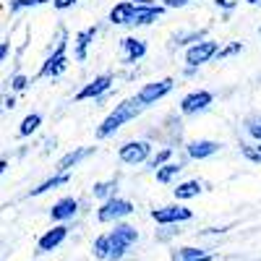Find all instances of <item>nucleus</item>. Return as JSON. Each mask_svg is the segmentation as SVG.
<instances>
[{
  "label": "nucleus",
  "instance_id": "obj_26",
  "mask_svg": "<svg viewBox=\"0 0 261 261\" xmlns=\"http://www.w3.org/2000/svg\"><path fill=\"white\" fill-rule=\"evenodd\" d=\"M39 125H42V115H39V113H29L24 120H21V125H18V136H21V139L32 136Z\"/></svg>",
  "mask_w": 261,
  "mask_h": 261
},
{
  "label": "nucleus",
  "instance_id": "obj_14",
  "mask_svg": "<svg viewBox=\"0 0 261 261\" xmlns=\"http://www.w3.org/2000/svg\"><path fill=\"white\" fill-rule=\"evenodd\" d=\"M165 11L167 8L162 3H154V0H149V3H144V6H136V13H134L130 27H149V24H154Z\"/></svg>",
  "mask_w": 261,
  "mask_h": 261
},
{
  "label": "nucleus",
  "instance_id": "obj_13",
  "mask_svg": "<svg viewBox=\"0 0 261 261\" xmlns=\"http://www.w3.org/2000/svg\"><path fill=\"white\" fill-rule=\"evenodd\" d=\"M220 141H212V139H193V141H188L186 144V157L188 160H209V157H214L217 151H220Z\"/></svg>",
  "mask_w": 261,
  "mask_h": 261
},
{
  "label": "nucleus",
  "instance_id": "obj_8",
  "mask_svg": "<svg viewBox=\"0 0 261 261\" xmlns=\"http://www.w3.org/2000/svg\"><path fill=\"white\" fill-rule=\"evenodd\" d=\"M217 53H220V42L204 39V42H199V45H193V47L186 50V65H188V68H199V65L214 60Z\"/></svg>",
  "mask_w": 261,
  "mask_h": 261
},
{
  "label": "nucleus",
  "instance_id": "obj_11",
  "mask_svg": "<svg viewBox=\"0 0 261 261\" xmlns=\"http://www.w3.org/2000/svg\"><path fill=\"white\" fill-rule=\"evenodd\" d=\"M79 206H81L79 199H73V196H63V199H58V201L50 206V220L58 222V225L71 222L73 217L79 214Z\"/></svg>",
  "mask_w": 261,
  "mask_h": 261
},
{
  "label": "nucleus",
  "instance_id": "obj_27",
  "mask_svg": "<svg viewBox=\"0 0 261 261\" xmlns=\"http://www.w3.org/2000/svg\"><path fill=\"white\" fill-rule=\"evenodd\" d=\"M209 251H204V248H199V246H183V248H178L175 251V261H193V258H201V256H206Z\"/></svg>",
  "mask_w": 261,
  "mask_h": 261
},
{
  "label": "nucleus",
  "instance_id": "obj_42",
  "mask_svg": "<svg viewBox=\"0 0 261 261\" xmlns=\"http://www.w3.org/2000/svg\"><path fill=\"white\" fill-rule=\"evenodd\" d=\"M246 3H251V6H258V3H261V0H246Z\"/></svg>",
  "mask_w": 261,
  "mask_h": 261
},
{
  "label": "nucleus",
  "instance_id": "obj_1",
  "mask_svg": "<svg viewBox=\"0 0 261 261\" xmlns=\"http://www.w3.org/2000/svg\"><path fill=\"white\" fill-rule=\"evenodd\" d=\"M144 113V105L136 99V97H128V99H123L120 105H115V110L107 115L99 125H97V139L102 141V139H110V136H115L118 130L125 125V123H130V120H136L139 115Z\"/></svg>",
  "mask_w": 261,
  "mask_h": 261
},
{
  "label": "nucleus",
  "instance_id": "obj_38",
  "mask_svg": "<svg viewBox=\"0 0 261 261\" xmlns=\"http://www.w3.org/2000/svg\"><path fill=\"white\" fill-rule=\"evenodd\" d=\"M196 71H199V68H188V65H186V68H183V76H186V79H193Z\"/></svg>",
  "mask_w": 261,
  "mask_h": 261
},
{
  "label": "nucleus",
  "instance_id": "obj_7",
  "mask_svg": "<svg viewBox=\"0 0 261 261\" xmlns=\"http://www.w3.org/2000/svg\"><path fill=\"white\" fill-rule=\"evenodd\" d=\"M172 89H175V79H157V81H149V84H144L141 89L136 92V99L144 105V107H149V105H157L160 99H165Z\"/></svg>",
  "mask_w": 261,
  "mask_h": 261
},
{
  "label": "nucleus",
  "instance_id": "obj_21",
  "mask_svg": "<svg viewBox=\"0 0 261 261\" xmlns=\"http://www.w3.org/2000/svg\"><path fill=\"white\" fill-rule=\"evenodd\" d=\"M71 180V175L68 172H55L53 178H47V180H42L39 186H34L32 191H29V196H42V193H47V191H53V188H60V186H65Z\"/></svg>",
  "mask_w": 261,
  "mask_h": 261
},
{
  "label": "nucleus",
  "instance_id": "obj_24",
  "mask_svg": "<svg viewBox=\"0 0 261 261\" xmlns=\"http://www.w3.org/2000/svg\"><path fill=\"white\" fill-rule=\"evenodd\" d=\"M172 154H175V146H162L157 154H151V160L146 162V167L157 172L160 167H165L167 162H172Z\"/></svg>",
  "mask_w": 261,
  "mask_h": 261
},
{
  "label": "nucleus",
  "instance_id": "obj_39",
  "mask_svg": "<svg viewBox=\"0 0 261 261\" xmlns=\"http://www.w3.org/2000/svg\"><path fill=\"white\" fill-rule=\"evenodd\" d=\"M6 170H8V162H6V160H0V178H3V172H6Z\"/></svg>",
  "mask_w": 261,
  "mask_h": 261
},
{
  "label": "nucleus",
  "instance_id": "obj_6",
  "mask_svg": "<svg viewBox=\"0 0 261 261\" xmlns=\"http://www.w3.org/2000/svg\"><path fill=\"white\" fill-rule=\"evenodd\" d=\"M193 217V212L186 206V204H167V206H157L151 209V220L162 227H172V225H180V222H188Z\"/></svg>",
  "mask_w": 261,
  "mask_h": 261
},
{
  "label": "nucleus",
  "instance_id": "obj_28",
  "mask_svg": "<svg viewBox=\"0 0 261 261\" xmlns=\"http://www.w3.org/2000/svg\"><path fill=\"white\" fill-rule=\"evenodd\" d=\"M47 3H53V0H11L8 11L11 13H21V11H27V8H39V6H47Z\"/></svg>",
  "mask_w": 261,
  "mask_h": 261
},
{
  "label": "nucleus",
  "instance_id": "obj_25",
  "mask_svg": "<svg viewBox=\"0 0 261 261\" xmlns=\"http://www.w3.org/2000/svg\"><path fill=\"white\" fill-rule=\"evenodd\" d=\"M92 253H94L97 261H110V238H107V232H102V235L94 238Z\"/></svg>",
  "mask_w": 261,
  "mask_h": 261
},
{
  "label": "nucleus",
  "instance_id": "obj_32",
  "mask_svg": "<svg viewBox=\"0 0 261 261\" xmlns=\"http://www.w3.org/2000/svg\"><path fill=\"white\" fill-rule=\"evenodd\" d=\"M27 86H29V79H27L24 73H16V76L11 79V89H13V92H24Z\"/></svg>",
  "mask_w": 261,
  "mask_h": 261
},
{
  "label": "nucleus",
  "instance_id": "obj_5",
  "mask_svg": "<svg viewBox=\"0 0 261 261\" xmlns=\"http://www.w3.org/2000/svg\"><path fill=\"white\" fill-rule=\"evenodd\" d=\"M134 212H136L134 201L123 199V196H115V199H107V201L99 204V209H97V220H99V222H115V225H118L123 217L134 214Z\"/></svg>",
  "mask_w": 261,
  "mask_h": 261
},
{
  "label": "nucleus",
  "instance_id": "obj_16",
  "mask_svg": "<svg viewBox=\"0 0 261 261\" xmlns=\"http://www.w3.org/2000/svg\"><path fill=\"white\" fill-rule=\"evenodd\" d=\"M97 151V146H76V149H71L68 154H63L60 160H58V165H55V172H71L76 165H81L86 157H92Z\"/></svg>",
  "mask_w": 261,
  "mask_h": 261
},
{
  "label": "nucleus",
  "instance_id": "obj_37",
  "mask_svg": "<svg viewBox=\"0 0 261 261\" xmlns=\"http://www.w3.org/2000/svg\"><path fill=\"white\" fill-rule=\"evenodd\" d=\"M227 227H206L204 230V235H220V232H225Z\"/></svg>",
  "mask_w": 261,
  "mask_h": 261
},
{
  "label": "nucleus",
  "instance_id": "obj_29",
  "mask_svg": "<svg viewBox=\"0 0 261 261\" xmlns=\"http://www.w3.org/2000/svg\"><path fill=\"white\" fill-rule=\"evenodd\" d=\"M238 53H243V42H227L225 47H220V53H217L214 60H227V58H232Z\"/></svg>",
  "mask_w": 261,
  "mask_h": 261
},
{
  "label": "nucleus",
  "instance_id": "obj_35",
  "mask_svg": "<svg viewBox=\"0 0 261 261\" xmlns=\"http://www.w3.org/2000/svg\"><path fill=\"white\" fill-rule=\"evenodd\" d=\"M160 3L165 8H186L188 3H193V0H160Z\"/></svg>",
  "mask_w": 261,
  "mask_h": 261
},
{
  "label": "nucleus",
  "instance_id": "obj_17",
  "mask_svg": "<svg viewBox=\"0 0 261 261\" xmlns=\"http://www.w3.org/2000/svg\"><path fill=\"white\" fill-rule=\"evenodd\" d=\"M99 34V27L94 24V27H86V29H81L76 37H73V58L79 60V63H84L86 60V55H89V47H92V42H94V37Z\"/></svg>",
  "mask_w": 261,
  "mask_h": 261
},
{
  "label": "nucleus",
  "instance_id": "obj_12",
  "mask_svg": "<svg viewBox=\"0 0 261 261\" xmlns=\"http://www.w3.org/2000/svg\"><path fill=\"white\" fill-rule=\"evenodd\" d=\"M120 50H123V63H125V65H136V63L144 60L146 53H149L146 42L139 39V37H123V39H120Z\"/></svg>",
  "mask_w": 261,
  "mask_h": 261
},
{
  "label": "nucleus",
  "instance_id": "obj_2",
  "mask_svg": "<svg viewBox=\"0 0 261 261\" xmlns=\"http://www.w3.org/2000/svg\"><path fill=\"white\" fill-rule=\"evenodd\" d=\"M107 238H110V261H120L130 248L136 246L139 230L134 225H128V222H118L110 232H107Z\"/></svg>",
  "mask_w": 261,
  "mask_h": 261
},
{
  "label": "nucleus",
  "instance_id": "obj_31",
  "mask_svg": "<svg viewBox=\"0 0 261 261\" xmlns=\"http://www.w3.org/2000/svg\"><path fill=\"white\" fill-rule=\"evenodd\" d=\"M241 154L248 160V162H261V154L256 146H248V144H241Z\"/></svg>",
  "mask_w": 261,
  "mask_h": 261
},
{
  "label": "nucleus",
  "instance_id": "obj_9",
  "mask_svg": "<svg viewBox=\"0 0 261 261\" xmlns=\"http://www.w3.org/2000/svg\"><path fill=\"white\" fill-rule=\"evenodd\" d=\"M113 81H115V76H113V73L94 76L89 84H84L81 89L76 92V102H84V99H102L107 92L113 89Z\"/></svg>",
  "mask_w": 261,
  "mask_h": 261
},
{
  "label": "nucleus",
  "instance_id": "obj_36",
  "mask_svg": "<svg viewBox=\"0 0 261 261\" xmlns=\"http://www.w3.org/2000/svg\"><path fill=\"white\" fill-rule=\"evenodd\" d=\"M11 53V42H0V63H3Z\"/></svg>",
  "mask_w": 261,
  "mask_h": 261
},
{
  "label": "nucleus",
  "instance_id": "obj_33",
  "mask_svg": "<svg viewBox=\"0 0 261 261\" xmlns=\"http://www.w3.org/2000/svg\"><path fill=\"white\" fill-rule=\"evenodd\" d=\"M241 3V0H214V6L220 8L222 13H230V11H235V6Z\"/></svg>",
  "mask_w": 261,
  "mask_h": 261
},
{
  "label": "nucleus",
  "instance_id": "obj_18",
  "mask_svg": "<svg viewBox=\"0 0 261 261\" xmlns=\"http://www.w3.org/2000/svg\"><path fill=\"white\" fill-rule=\"evenodd\" d=\"M134 13H136V3H130V0H123V3L113 6L110 16H107V21H110L113 27H130V21H134Z\"/></svg>",
  "mask_w": 261,
  "mask_h": 261
},
{
  "label": "nucleus",
  "instance_id": "obj_22",
  "mask_svg": "<svg viewBox=\"0 0 261 261\" xmlns=\"http://www.w3.org/2000/svg\"><path fill=\"white\" fill-rule=\"evenodd\" d=\"M92 196H94V199H99V201L115 199V196H118V178H110V180H99V183H94Z\"/></svg>",
  "mask_w": 261,
  "mask_h": 261
},
{
  "label": "nucleus",
  "instance_id": "obj_4",
  "mask_svg": "<svg viewBox=\"0 0 261 261\" xmlns=\"http://www.w3.org/2000/svg\"><path fill=\"white\" fill-rule=\"evenodd\" d=\"M151 141L146 139H134V141H125L120 149H118V160L128 167H136V165H144L151 160Z\"/></svg>",
  "mask_w": 261,
  "mask_h": 261
},
{
  "label": "nucleus",
  "instance_id": "obj_3",
  "mask_svg": "<svg viewBox=\"0 0 261 261\" xmlns=\"http://www.w3.org/2000/svg\"><path fill=\"white\" fill-rule=\"evenodd\" d=\"M65 47H68V37H65V32H60L58 47L45 58V63L39 68V79H58L65 73V68H68V53H65Z\"/></svg>",
  "mask_w": 261,
  "mask_h": 261
},
{
  "label": "nucleus",
  "instance_id": "obj_41",
  "mask_svg": "<svg viewBox=\"0 0 261 261\" xmlns=\"http://www.w3.org/2000/svg\"><path fill=\"white\" fill-rule=\"evenodd\" d=\"M130 3H136V6H144V3H149V0H130Z\"/></svg>",
  "mask_w": 261,
  "mask_h": 261
},
{
  "label": "nucleus",
  "instance_id": "obj_30",
  "mask_svg": "<svg viewBox=\"0 0 261 261\" xmlns=\"http://www.w3.org/2000/svg\"><path fill=\"white\" fill-rule=\"evenodd\" d=\"M246 134L261 144V115H253V118L246 120Z\"/></svg>",
  "mask_w": 261,
  "mask_h": 261
},
{
  "label": "nucleus",
  "instance_id": "obj_15",
  "mask_svg": "<svg viewBox=\"0 0 261 261\" xmlns=\"http://www.w3.org/2000/svg\"><path fill=\"white\" fill-rule=\"evenodd\" d=\"M68 230H71L68 225H55L53 230H47V232L37 241V251H39V253H50V251L60 248L63 241L68 238Z\"/></svg>",
  "mask_w": 261,
  "mask_h": 261
},
{
  "label": "nucleus",
  "instance_id": "obj_19",
  "mask_svg": "<svg viewBox=\"0 0 261 261\" xmlns=\"http://www.w3.org/2000/svg\"><path fill=\"white\" fill-rule=\"evenodd\" d=\"M206 39V32L204 29H193V32H178V34H172L170 39V45L172 47H193V45H199V42Z\"/></svg>",
  "mask_w": 261,
  "mask_h": 261
},
{
  "label": "nucleus",
  "instance_id": "obj_34",
  "mask_svg": "<svg viewBox=\"0 0 261 261\" xmlns=\"http://www.w3.org/2000/svg\"><path fill=\"white\" fill-rule=\"evenodd\" d=\"M79 3V0H53V8L55 11H68V8H73Z\"/></svg>",
  "mask_w": 261,
  "mask_h": 261
},
{
  "label": "nucleus",
  "instance_id": "obj_20",
  "mask_svg": "<svg viewBox=\"0 0 261 261\" xmlns=\"http://www.w3.org/2000/svg\"><path fill=\"white\" fill-rule=\"evenodd\" d=\"M201 191H204V183H201V180H183V183H178L175 188H172L178 204H183V201H188V199H196Z\"/></svg>",
  "mask_w": 261,
  "mask_h": 261
},
{
  "label": "nucleus",
  "instance_id": "obj_10",
  "mask_svg": "<svg viewBox=\"0 0 261 261\" xmlns=\"http://www.w3.org/2000/svg\"><path fill=\"white\" fill-rule=\"evenodd\" d=\"M212 102H214V94H212V92H206V89H196V92H188V94L180 99L178 110H180V115H199V113L209 110V105H212Z\"/></svg>",
  "mask_w": 261,
  "mask_h": 261
},
{
  "label": "nucleus",
  "instance_id": "obj_40",
  "mask_svg": "<svg viewBox=\"0 0 261 261\" xmlns=\"http://www.w3.org/2000/svg\"><path fill=\"white\" fill-rule=\"evenodd\" d=\"M193 261H214V256H212V253H206V256H201V258H193Z\"/></svg>",
  "mask_w": 261,
  "mask_h": 261
},
{
  "label": "nucleus",
  "instance_id": "obj_43",
  "mask_svg": "<svg viewBox=\"0 0 261 261\" xmlns=\"http://www.w3.org/2000/svg\"><path fill=\"white\" fill-rule=\"evenodd\" d=\"M256 149H258V154H261V144H256Z\"/></svg>",
  "mask_w": 261,
  "mask_h": 261
},
{
  "label": "nucleus",
  "instance_id": "obj_23",
  "mask_svg": "<svg viewBox=\"0 0 261 261\" xmlns=\"http://www.w3.org/2000/svg\"><path fill=\"white\" fill-rule=\"evenodd\" d=\"M183 172V162H167L165 167H160L154 175H157V183H162V186H167V183H172L178 175Z\"/></svg>",
  "mask_w": 261,
  "mask_h": 261
}]
</instances>
